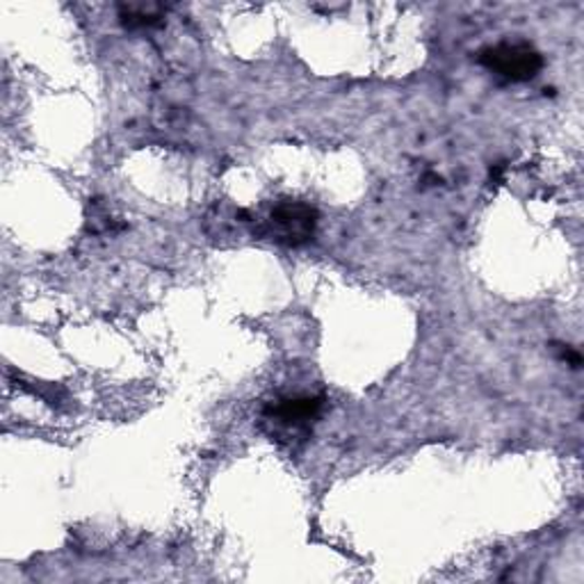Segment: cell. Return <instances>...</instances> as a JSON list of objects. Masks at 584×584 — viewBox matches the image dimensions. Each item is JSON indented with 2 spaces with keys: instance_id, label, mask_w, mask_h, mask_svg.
<instances>
[{
  "instance_id": "obj_2",
  "label": "cell",
  "mask_w": 584,
  "mask_h": 584,
  "mask_svg": "<svg viewBox=\"0 0 584 584\" xmlns=\"http://www.w3.org/2000/svg\"><path fill=\"white\" fill-rule=\"evenodd\" d=\"M317 224L315 210L304 203H281L272 212V226L277 233V241H283L288 245L306 243L313 235Z\"/></svg>"
},
{
  "instance_id": "obj_3",
  "label": "cell",
  "mask_w": 584,
  "mask_h": 584,
  "mask_svg": "<svg viewBox=\"0 0 584 584\" xmlns=\"http://www.w3.org/2000/svg\"><path fill=\"white\" fill-rule=\"evenodd\" d=\"M320 409V400L315 397H295V400H285L275 409V416L281 422H306Z\"/></svg>"
},
{
  "instance_id": "obj_1",
  "label": "cell",
  "mask_w": 584,
  "mask_h": 584,
  "mask_svg": "<svg viewBox=\"0 0 584 584\" xmlns=\"http://www.w3.org/2000/svg\"><path fill=\"white\" fill-rule=\"evenodd\" d=\"M482 65L512 83H525L541 71L544 60L529 44H498L482 50Z\"/></svg>"
}]
</instances>
